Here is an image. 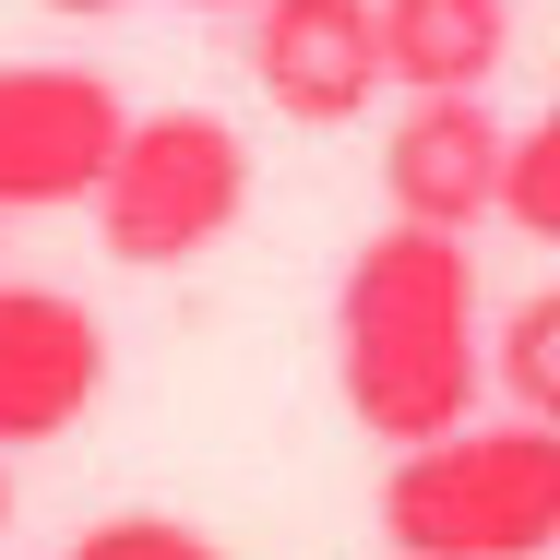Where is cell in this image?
Here are the masks:
<instances>
[{
	"label": "cell",
	"mask_w": 560,
	"mask_h": 560,
	"mask_svg": "<svg viewBox=\"0 0 560 560\" xmlns=\"http://www.w3.org/2000/svg\"><path fill=\"white\" fill-rule=\"evenodd\" d=\"M335 394L370 442H442L489 394V335H477V262L453 226H382L335 275Z\"/></svg>",
	"instance_id": "obj_1"
},
{
	"label": "cell",
	"mask_w": 560,
	"mask_h": 560,
	"mask_svg": "<svg viewBox=\"0 0 560 560\" xmlns=\"http://www.w3.org/2000/svg\"><path fill=\"white\" fill-rule=\"evenodd\" d=\"M382 537L418 560H549L560 549V430L549 418H453L442 442L382 465Z\"/></svg>",
	"instance_id": "obj_2"
},
{
	"label": "cell",
	"mask_w": 560,
	"mask_h": 560,
	"mask_svg": "<svg viewBox=\"0 0 560 560\" xmlns=\"http://www.w3.org/2000/svg\"><path fill=\"white\" fill-rule=\"evenodd\" d=\"M238 215H250V143L215 108L131 119L108 179H96V238H108V262H131V275H167V262L215 250Z\"/></svg>",
	"instance_id": "obj_3"
},
{
	"label": "cell",
	"mask_w": 560,
	"mask_h": 560,
	"mask_svg": "<svg viewBox=\"0 0 560 560\" xmlns=\"http://www.w3.org/2000/svg\"><path fill=\"white\" fill-rule=\"evenodd\" d=\"M131 108L108 96V72H72V60H12L0 72V215H60V203H96Z\"/></svg>",
	"instance_id": "obj_4"
},
{
	"label": "cell",
	"mask_w": 560,
	"mask_h": 560,
	"mask_svg": "<svg viewBox=\"0 0 560 560\" xmlns=\"http://www.w3.org/2000/svg\"><path fill=\"white\" fill-rule=\"evenodd\" d=\"M250 84L299 131H346L370 119L382 72V0H250Z\"/></svg>",
	"instance_id": "obj_5"
},
{
	"label": "cell",
	"mask_w": 560,
	"mask_h": 560,
	"mask_svg": "<svg viewBox=\"0 0 560 560\" xmlns=\"http://www.w3.org/2000/svg\"><path fill=\"white\" fill-rule=\"evenodd\" d=\"M501 167H513V131L489 108V84H453V96H406L394 143H382V203L406 226H489L501 215Z\"/></svg>",
	"instance_id": "obj_6"
},
{
	"label": "cell",
	"mask_w": 560,
	"mask_h": 560,
	"mask_svg": "<svg viewBox=\"0 0 560 560\" xmlns=\"http://www.w3.org/2000/svg\"><path fill=\"white\" fill-rule=\"evenodd\" d=\"M108 394V335L72 287H0V453L84 430Z\"/></svg>",
	"instance_id": "obj_7"
},
{
	"label": "cell",
	"mask_w": 560,
	"mask_h": 560,
	"mask_svg": "<svg viewBox=\"0 0 560 560\" xmlns=\"http://www.w3.org/2000/svg\"><path fill=\"white\" fill-rule=\"evenodd\" d=\"M513 60V0H382V72L406 96L489 84Z\"/></svg>",
	"instance_id": "obj_8"
},
{
	"label": "cell",
	"mask_w": 560,
	"mask_h": 560,
	"mask_svg": "<svg viewBox=\"0 0 560 560\" xmlns=\"http://www.w3.org/2000/svg\"><path fill=\"white\" fill-rule=\"evenodd\" d=\"M489 370H501V394H513L525 418H549V430H560V287L513 299V323L489 335Z\"/></svg>",
	"instance_id": "obj_9"
},
{
	"label": "cell",
	"mask_w": 560,
	"mask_h": 560,
	"mask_svg": "<svg viewBox=\"0 0 560 560\" xmlns=\"http://www.w3.org/2000/svg\"><path fill=\"white\" fill-rule=\"evenodd\" d=\"M501 215L525 226V238H549L560 250V96L525 131H513V167H501Z\"/></svg>",
	"instance_id": "obj_10"
},
{
	"label": "cell",
	"mask_w": 560,
	"mask_h": 560,
	"mask_svg": "<svg viewBox=\"0 0 560 560\" xmlns=\"http://www.w3.org/2000/svg\"><path fill=\"white\" fill-rule=\"evenodd\" d=\"M72 560H226L203 525H179V513H108V525H84Z\"/></svg>",
	"instance_id": "obj_11"
},
{
	"label": "cell",
	"mask_w": 560,
	"mask_h": 560,
	"mask_svg": "<svg viewBox=\"0 0 560 560\" xmlns=\"http://www.w3.org/2000/svg\"><path fill=\"white\" fill-rule=\"evenodd\" d=\"M36 12H60V24H108V12H131V0H36Z\"/></svg>",
	"instance_id": "obj_12"
},
{
	"label": "cell",
	"mask_w": 560,
	"mask_h": 560,
	"mask_svg": "<svg viewBox=\"0 0 560 560\" xmlns=\"http://www.w3.org/2000/svg\"><path fill=\"white\" fill-rule=\"evenodd\" d=\"M0 525H12V453H0Z\"/></svg>",
	"instance_id": "obj_13"
},
{
	"label": "cell",
	"mask_w": 560,
	"mask_h": 560,
	"mask_svg": "<svg viewBox=\"0 0 560 560\" xmlns=\"http://www.w3.org/2000/svg\"><path fill=\"white\" fill-rule=\"evenodd\" d=\"M191 12H250V0H191Z\"/></svg>",
	"instance_id": "obj_14"
},
{
	"label": "cell",
	"mask_w": 560,
	"mask_h": 560,
	"mask_svg": "<svg viewBox=\"0 0 560 560\" xmlns=\"http://www.w3.org/2000/svg\"><path fill=\"white\" fill-rule=\"evenodd\" d=\"M394 560H418V549H394Z\"/></svg>",
	"instance_id": "obj_15"
}]
</instances>
